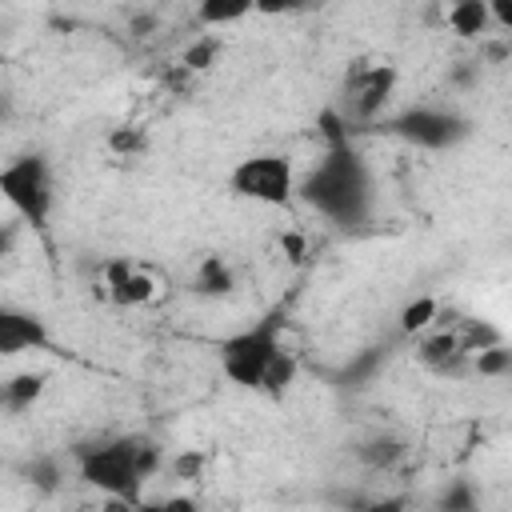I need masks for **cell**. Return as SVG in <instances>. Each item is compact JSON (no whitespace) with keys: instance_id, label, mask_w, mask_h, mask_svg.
Returning a JSON list of instances; mask_svg holds the SVG:
<instances>
[{"instance_id":"6","label":"cell","mask_w":512,"mask_h":512,"mask_svg":"<svg viewBox=\"0 0 512 512\" xmlns=\"http://www.w3.org/2000/svg\"><path fill=\"white\" fill-rule=\"evenodd\" d=\"M388 132H396L416 148H452L456 140L468 136V124L444 108H408L396 120H388Z\"/></svg>"},{"instance_id":"22","label":"cell","mask_w":512,"mask_h":512,"mask_svg":"<svg viewBox=\"0 0 512 512\" xmlns=\"http://www.w3.org/2000/svg\"><path fill=\"white\" fill-rule=\"evenodd\" d=\"M308 0H256V12H264V16H284V12H296V8H304Z\"/></svg>"},{"instance_id":"19","label":"cell","mask_w":512,"mask_h":512,"mask_svg":"<svg viewBox=\"0 0 512 512\" xmlns=\"http://www.w3.org/2000/svg\"><path fill=\"white\" fill-rule=\"evenodd\" d=\"M144 144H148V136H144V128H116L112 136H108V148L112 152H120V156H136V152H144Z\"/></svg>"},{"instance_id":"26","label":"cell","mask_w":512,"mask_h":512,"mask_svg":"<svg viewBox=\"0 0 512 512\" xmlns=\"http://www.w3.org/2000/svg\"><path fill=\"white\" fill-rule=\"evenodd\" d=\"M448 4H460V0H448Z\"/></svg>"},{"instance_id":"12","label":"cell","mask_w":512,"mask_h":512,"mask_svg":"<svg viewBox=\"0 0 512 512\" xmlns=\"http://www.w3.org/2000/svg\"><path fill=\"white\" fill-rule=\"evenodd\" d=\"M40 392H44V372H20V376H12L4 384V404L12 412H24V408H32L40 400Z\"/></svg>"},{"instance_id":"18","label":"cell","mask_w":512,"mask_h":512,"mask_svg":"<svg viewBox=\"0 0 512 512\" xmlns=\"http://www.w3.org/2000/svg\"><path fill=\"white\" fill-rule=\"evenodd\" d=\"M472 368H476L480 376H504V372H512V348H508V344L480 348V352L472 356Z\"/></svg>"},{"instance_id":"25","label":"cell","mask_w":512,"mask_h":512,"mask_svg":"<svg viewBox=\"0 0 512 512\" xmlns=\"http://www.w3.org/2000/svg\"><path fill=\"white\" fill-rule=\"evenodd\" d=\"M280 244H284V252H288V256H292V260H300V252H304V240H300V236H296V232H292V236H284V240H280Z\"/></svg>"},{"instance_id":"2","label":"cell","mask_w":512,"mask_h":512,"mask_svg":"<svg viewBox=\"0 0 512 512\" xmlns=\"http://www.w3.org/2000/svg\"><path fill=\"white\" fill-rule=\"evenodd\" d=\"M76 456H80V476L92 488L136 500L140 484L156 472L160 448L148 436H120V440H108V444L80 448Z\"/></svg>"},{"instance_id":"20","label":"cell","mask_w":512,"mask_h":512,"mask_svg":"<svg viewBox=\"0 0 512 512\" xmlns=\"http://www.w3.org/2000/svg\"><path fill=\"white\" fill-rule=\"evenodd\" d=\"M360 456H364L368 464H376V468H380V464H392V460L400 456V448H396L392 440H376V444H368Z\"/></svg>"},{"instance_id":"11","label":"cell","mask_w":512,"mask_h":512,"mask_svg":"<svg viewBox=\"0 0 512 512\" xmlns=\"http://www.w3.org/2000/svg\"><path fill=\"white\" fill-rule=\"evenodd\" d=\"M448 24L460 32V36H480L488 24H492V8H488V0H460V4H452L448 8Z\"/></svg>"},{"instance_id":"7","label":"cell","mask_w":512,"mask_h":512,"mask_svg":"<svg viewBox=\"0 0 512 512\" xmlns=\"http://www.w3.org/2000/svg\"><path fill=\"white\" fill-rule=\"evenodd\" d=\"M392 88H396V68L392 64H360L348 72L344 80V96L352 104V116L356 120H372L384 112V104L392 100Z\"/></svg>"},{"instance_id":"9","label":"cell","mask_w":512,"mask_h":512,"mask_svg":"<svg viewBox=\"0 0 512 512\" xmlns=\"http://www.w3.org/2000/svg\"><path fill=\"white\" fill-rule=\"evenodd\" d=\"M416 352H420L424 368H432L436 376H464L472 368V352L460 344L456 332H436V336L420 340Z\"/></svg>"},{"instance_id":"10","label":"cell","mask_w":512,"mask_h":512,"mask_svg":"<svg viewBox=\"0 0 512 512\" xmlns=\"http://www.w3.org/2000/svg\"><path fill=\"white\" fill-rule=\"evenodd\" d=\"M108 288H112V300L116 304H144L152 300V280L144 272H136L128 260H112L108 264Z\"/></svg>"},{"instance_id":"17","label":"cell","mask_w":512,"mask_h":512,"mask_svg":"<svg viewBox=\"0 0 512 512\" xmlns=\"http://www.w3.org/2000/svg\"><path fill=\"white\" fill-rule=\"evenodd\" d=\"M440 316V304H436V296H420V300H412L404 312H400V332H420V328H428L432 320Z\"/></svg>"},{"instance_id":"1","label":"cell","mask_w":512,"mask_h":512,"mask_svg":"<svg viewBox=\"0 0 512 512\" xmlns=\"http://www.w3.org/2000/svg\"><path fill=\"white\" fill-rule=\"evenodd\" d=\"M304 200L340 228H356L372 212V176L352 140L328 144L320 164L304 180Z\"/></svg>"},{"instance_id":"4","label":"cell","mask_w":512,"mask_h":512,"mask_svg":"<svg viewBox=\"0 0 512 512\" xmlns=\"http://www.w3.org/2000/svg\"><path fill=\"white\" fill-rule=\"evenodd\" d=\"M0 192L8 196V204L32 224L44 228L48 212H52V172L44 156H20L0 172Z\"/></svg>"},{"instance_id":"3","label":"cell","mask_w":512,"mask_h":512,"mask_svg":"<svg viewBox=\"0 0 512 512\" xmlns=\"http://www.w3.org/2000/svg\"><path fill=\"white\" fill-rule=\"evenodd\" d=\"M280 316H264L256 320L252 328L228 336L220 344V364H224V376L240 388H260L264 384V372L272 364V356L280 352Z\"/></svg>"},{"instance_id":"23","label":"cell","mask_w":512,"mask_h":512,"mask_svg":"<svg viewBox=\"0 0 512 512\" xmlns=\"http://www.w3.org/2000/svg\"><path fill=\"white\" fill-rule=\"evenodd\" d=\"M200 464H204V456H200V452H184V456H176V464H172V468H176V476H180V480H192V476L200 472Z\"/></svg>"},{"instance_id":"16","label":"cell","mask_w":512,"mask_h":512,"mask_svg":"<svg viewBox=\"0 0 512 512\" xmlns=\"http://www.w3.org/2000/svg\"><path fill=\"white\" fill-rule=\"evenodd\" d=\"M456 336H460V344H464L472 356H476L480 348L500 344V328H492V324H484V320H472V316H464V320H460Z\"/></svg>"},{"instance_id":"13","label":"cell","mask_w":512,"mask_h":512,"mask_svg":"<svg viewBox=\"0 0 512 512\" xmlns=\"http://www.w3.org/2000/svg\"><path fill=\"white\" fill-rule=\"evenodd\" d=\"M196 292L200 296H224V292H232V268L220 256H208L200 264V272H196Z\"/></svg>"},{"instance_id":"8","label":"cell","mask_w":512,"mask_h":512,"mask_svg":"<svg viewBox=\"0 0 512 512\" xmlns=\"http://www.w3.org/2000/svg\"><path fill=\"white\" fill-rule=\"evenodd\" d=\"M48 328L36 312H20V308H4L0 312V352L16 356L28 348H48Z\"/></svg>"},{"instance_id":"21","label":"cell","mask_w":512,"mask_h":512,"mask_svg":"<svg viewBox=\"0 0 512 512\" xmlns=\"http://www.w3.org/2000/svg\"><path fill=\"white\" fill-rule=\"evenodd\" d=\"M212 52H216V40H204V44L188 48V56H184V68H208Z\"/></svg>"},{"instance_id":"15","label":"cell","mask_w":512,"mask_h":512,"mask_svg":"<svg viewBox=\"0 0 512 512\" xmlns=\"http://www.w3.org/2000/svg\"><path fill=\"white\" fill-rule=\"evenodd\" d=\"M292 380H296V356L280 348V352L272 356L268 372H264V384H260V392H268V396H284Z\"/></svg>"},{"instance_id":"14","label":"cell","mask_w":512,"mask_h":512,"mask_svg":"<svg viewBox=\"0 0 512 512\" xmlns=\"http://www.w3.org/2000/svg\"><path fill=\"white\" fill-rule=\"evenodd\" d=\"M256 8V0H200L196 16L200 24H232L240 16H248Z\"/></svg>"},{"instance_id":"5","label":"cell","mask_w":512,"mask_h":512,"mask_svg":"<svg viewBox=\"0 0 512 512\" xmlns=\"http://www.w3.org/2000/svg\"><path fill=\"white\" fill-rule=\"evenodd\" d=\"M228 184L244 200H256V204H268V208H284L292 200V160L276 156V152L248 156V160H240L232 168Z\"/></svg>"},{"instance_id":"24","label":"cell","mask_w":512,"mask_h":512,"mask_svg":"<svg viewBox=\"0 0 512 512\" xmlns=\"http://www.w3.org/2000/svg\"><path fill=\"white\" fill-rule=\"evenodd\" d=\"M440 504H444V508H472L476 500H472V492H468V488H452V492H444V496H440Z\"/></svg>"}]
</instances>
